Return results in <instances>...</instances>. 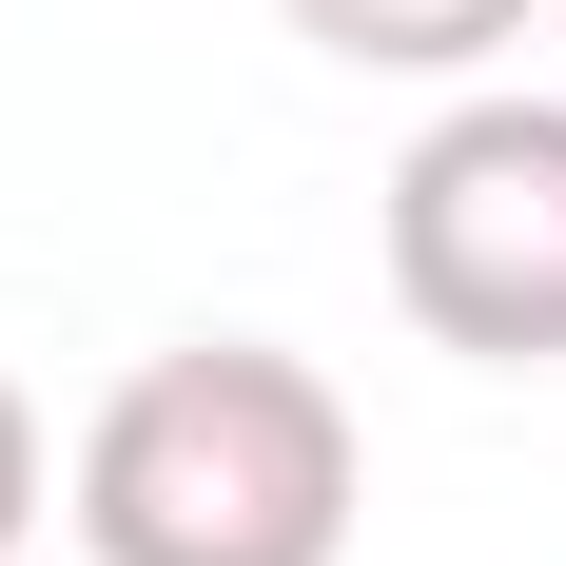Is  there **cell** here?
Listing matches in <instances>:
<instances>
[{
    "label": "cell",
    "mask_w": 566,
    "mask_h": 566,
    "mask_svg": "<svg viewBox=\"0 0 566 566\" xmlns=\"http://www.w3.org/2000/svg\"><path fill=\"white\" fill-rule=\"evenodd\" d=\"M352 509H371L352 391L274 333L137 352L78 430V547L98 566H352Z\"/></svg>",
    "instance_id": "cell-1"
},
{
    "label": "cell",
    "mask_w": 566,
    "mask_h": 566,
    "mask_svg": "<svg viewBox=\"0 0 566 566\" xmlns=\"http://www.w3.org/2000/svg\"><path fill=\"white\" fill-rule=\"evenodd\" d=\"M391 313L469 371H566V98H450L391 157Z\"/></svg>",
    "instance_id": "cell-2"
},
{
    "label": "cell",
    "mask_w": 566,
    "mask_h": 566,
    "mask_svg": "<svg viewBox=\"0 0 566 566\" xmlns=\"http://www.w3.org/2000/svg\"><path fill=\"white\" fill-rule=\"evenodd\" d=\"M313 59H352V78H489V59L527 40V0H274Z\"/></svg>",
    "instance_id": "cell-3"
},
{
    "label": "cell",
    "mask_w": 566,
    "mask_h": 566,
    "mask_svg": "<svg viewBox=\"0 0 566 566\" xmlns=\"http://www.w3.org/2000/svg\"><path fill=\"white\" fill-rule=\"evenodd\" d=\"M40 527V410H20V371H0V547Z\"/></svg>",
    "instance_id": "cell-4"
}]
</instances>
